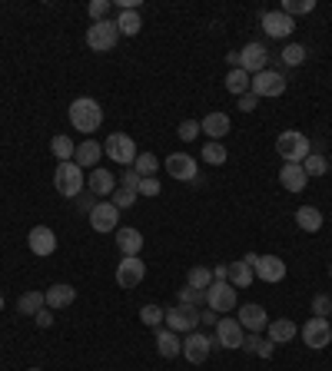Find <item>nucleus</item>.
Returning a JSON list of instances; mask_svg holds the SVG:
<instances>
[{
    "instance_id": "09e8293b",
    "label": "nucleus",
    "mask_w": 332,
    "mask_h": 371,
    "mask_svg": "<svg viewBox=\"0 0 332 371\" xmlns=\"http://www.w3.org/2000/svg\"><path fill=\"white\" fill-rule=\"evenodd\" d=\"M73 202H77L80 212H93V209H97V196H93L90 189H87V193H80V196L73 199Z\"/></svg>"
},
{
    "instance_id": "8fccbe9b",
    "label": "nucleus",
    "mask_w": 332,
    "mask_h": 371,
    "mask_svg": "<svg viewBox=\"0 0 332 371\" xmlns=\"http://www.w3.org/2000/svg\"><path fill=\"white\" fill-rule=\"evenodd\" d=\"M33 322H37L40 328H50L54 325V312H50V308H40V312L33 315Z\"/></svg>"
},
{
    "instance_id": "c03bdc74",
    "label": "nucleus",
    "mask_w": 332,
    "mask_h": 371,
    "mask_svg": "<svg viewBox=\"0 0 332 371\" xmlns=\"http://www.w3.org/2000/svg\"><path fill=\"white\" fill-rule=\"evenodd\" d=\"M117 209H130L133 202H136V193H130V189H113V199H110Z\"/></svg>"
},
{
    "instance_id": "72a5a7b5",
    "label": "nucleus",
    "mask_w": 332,
    "mask_h": 371,
    "mask_svg": "<svg viewBox=\"0 0 332 371\" xmlns=\"http://www.w3.org/2000/svg\"><path fill=\"white\" fill-rule=\"evenodd\" d=\"M50 150H54V156L60 163H66V159H73V150H77V146H73L70 136H54V140H50Z\"/></svg>"
},
{
    "instance_id": "4468645a",
    "label": "nucleus",
    "mask_w": 332,
    "mask_h": 371,
    "mask_svg": "<svg viewBox=\"0 0 332 371\" xmlns=\"http://www.w3.org/2000/svg\"><path fill=\"white\" fill-rule=\"evenodd\" d=\"M246 341V332L236 318H220L216 322V345L220 348H243Z\"/></svg>"
},
{
    "instance_id": "393cba45",
    "label": "nucleus",
    "mask_w": 332,
    "mask_h": 371,
    "mask_svg": "<svg viewBox=\"0 0 332 371\" xmlns=\"http://www.w3.org/2000/svg\"><path fill=\"white\" fill-rule=\"evenodd\" d=\"M117 249H120L123 255H140V249H143V236H140V229H130V226L117 229Z\"/></svg>"
},
{
    "instance_id": "6e6d98bb",
    "label": "nucleus",
    "mask_w": 332,
    "mask_h": 371,
    "mask_svg": "<svg viewBox=\"0 0 332 371\" xmlns=\"http://www.w3.org/2000/svg\"><path fill=\"white\" fill-rule=\"evenodd\" d=\"M199 322H206V325H216V322H220V315H216L213 308H206V312L199 315Z\"/></svg>"
},
{
    "instance_id": "bb28decb",
    "label": "nucleus",
    "mask_w": 332,
    "mask_h": 371,
    "mask_svg": "<svg viewBox=\"0 0 332 371\" xmlns=\"http://www.w3.org/2000/svg\"><path fill=\"white\" fill-rule=\"evenodd\" d=\"M156 351H160L163 358H177V355H183V341L177 339V332L156 328Z\"/></svg>"
},
{
    "instance_id": "9d476101",
    "label": "nucleus",
    "mask_w": 332,
    "mask_h": 371,
    "mask_svg": "<svg viewBox=\"0 0 332 371\" xmlns=\"http://www.w3.org/2000/svg\"><path fill=\"white\" fill-rule=\"evenodd\" d=\"M199 325V312L193 305H173V308H166V328L170 332H196Z\"/></svg>"
},
{
    "instance_id": "3c124183",
    "label": "nucleus",
    "mask_w": 332,
    "mask_h": 371,
    "mask_svg": "<svg viewBox=\"0 0 332 371\" xmlns=\"http://www.w3.org/2000/svg\"><path fill=\"white\" fill-rule=\"evenodd\" d=\"M256 103H259V97H253V93H243V97H239V109H243V113H253Z\"/></svg>"
},
{
    "instance_id": "f704fd0d",
    "label": "nucleus",
    "mask_w": 332,
    "mask_h": 371,
    "mask_svg": "<svg viewBox=\"0 0 332 371\" xmlns=\"http://www.w3.org/2000/svg\"><path fill=\"white\" fill-rule=\"evenodd\" d=\"M133 169L143 176V179H146V176H156V169H160V159H156L153 153H140V156H136V163H133Z\"/></svg>"
},
{
    "instance_id": "412c9836",
    "label": "nucleus",
    "mask_w": 332,
    "mask_h": 371,
    "mask_svg": "<svg viewBox=\"0 0 332 371\" xmlns=\"http://www.w3.org/2000/svg\"><path fill=\"white\" fill-rule=\"evenodd\" d=\"M279 183L286 186L289 193H302V189H306V183H309V176H306L302 163H286L283 169H279Z\"/></svg>"
},
{
    "instance_id": "4c0bfd02",
    "label": "nucleus",
    "mask_w": 332,
    "mask_h": 371,
    "mask_svg": "<svg viewBox=\"0 0 332 371\" xmlns=\"http://www.w3.org/2000/svg\"><path fill=\"white\" fill-rule=\"evenodd\" d=\"M140 322L150 328H160V322H166V312L160 305H143L140 308Z\"/></svg>"
},
{
    "instance_id": "de8ad7c7",
    "label": "nucleus",
    "mask_w": 332,
    "mask_h": 371,
    "mask_svg": "<svg viewBox=\"0 0 332 371\" xmlns=\"http://www.w3.org/2000/svg\"><path fill=\"white\" fill-rule=\"evenodd\" d=\"M110 7H113L110 0H93V4L87 7V13L93 17V23H100L103 17H107V13H110Z\"/></svg>"
},
{
    "instance_id": "e433bc0d",
    "label": "nucleus",
    "mask_w": 332,
    "mask_h": 371,
    "mask_svg": "<svg viewBox=\"0 0 332 371\" xmlns=\"http://www.w3.org/2000/svg\"><path fill=\"white\" fill-rule=\"evenodd\" d=\"M302 169H306V176H326V169H329V163H326V156L319 153H309L306 159H302Z\"/></svg>"
},
{
    "instance_id": "13d9d810",
    "label": "nucleus",
    "mask_w": 332,
    "mask_h": 371,
    "mask_svg": "<svg viewBox=\"0 0 332 371\" xmlns=\"http://www.w3.org/2000/svg\"><path fill=\"white\" fill-rule=\"evenodd\" d=\"M226 60H230V66H239V50H236V54H226Z\"/></svg>"
},
{
    "instance_id": "2eb2a0df",
    "label": "nucleus",
    "mask_w": 332,
    "mask_h": 371,
    "mask_svg": "<svg viewBox=\"0 0 332 371\" xmlns=\"http://www.w3.org/2000/svg\"><path fill=\"white\" fill-rule=\"evenodd\" d=\"M90 226H93V232H117L120 229V209L113 202H97V209L90 212Z\"/></svg>"
},
{
    "instance_id": "0eeeda50",
    "label": "nucleus",
    "mask_w": 332,
    "mask_h": 371,
    "mask_svg": "<svg viewBox=\"0 0 332 371\" xmlns=\"http://www.w3.org/2000/svg\"><path fill=\"white\" fill-rule=\"evenodd\" d=\"M239 70H246L249 77H256V73H263V70H269V50H266V44H246L243 50H239Z\"/></svg>"
},
{
    "instance_id": "aec40b11",
    "label": "nucleus",
    "mask_w": 332,
    "mask_h": 371,
    "mask_svg": "<svg viewBox=\"0 0 332 371\" xmlns=\"http://www.w3.org/2000/svg\"><path fill=\"white\" fill-rule=\"evenodd\" d=\"M44 298H47V308L54 312V308H66V305H73V298H77V288L73 285H66V282H57V285H50L44 292Z\"/></svg>"
},
{
    "instance_id": "dca6fc26",
    "label": "nucleus",
    "mask_w": 332,
    "mask_h": 371,
    "mask_svg": "<svg viewBox=\"0 0 332 371\" xmlns=\"http://www.w3.org/2000/svg\"><path fill=\"white\" fill-rule=\"evenodd\" d=\"M296 30V20L283 11H266L263 13V33L266 37H273V40H283L289 33Z\"/></svg>"
},
{
    "instance_id": "cd10ccee",
    "label": "nucleus",
    "mask_w": 332,
    "mask_h": 371,
    "mask_svg": "<svg viewBox=\"0 0 332 371\" xmlns=\"http://www.w3.org/2000/svg\"><path fill=\"white\" fill-rule=\"evenodd\" d=\"M296 226L302 232H319L322 229V212L316 206H299L296 209Z\"/></svg>"
},
{
    "instance_id": "bf43d9fd",
    "label": "nucleus",
    "mask_w": 332,
    "mask_h": 371,
    "mask_svg": "<svg viewBox=\"0 0 332 371\" xmlns=\"http://www.w3.org/2000/svg\"><path fill=\"white\" fill-rule=\"evenodd\" d=\"M0 312H4V295H0Z\"/></svg>"
},
{
    "instance_id": "a211bd4d",
    "label": "nucleus",
    "mask_w": 332,
    "mask_h": 371,
    "mask_svg": "<svg viewBox=\"0 0 332 371\" xmlns=\"http://www.w3.org/2000/svg\"><path fill=\"white\" fill-rule=\"evenodd\" d=\"M239 325H243V332H266V325H269V315H266L263 305H256V302H249V305L239 308V318H236Z\"/></svg>"
},
{
    "instance_id": "20e7f679",
    "label": "nucleus",
    "mask_w": 332,
    "mask_h": 371,
    "mask_svg": "<svg viewBox=\"0 0 332 371\" xmlns=\"http://www.w3.org/2000/svg\"><path fill=\"white\" fill-rule=\"evenodd\" d=\"M103 153L110 156L113 163H120L123 169H126V166L136 163V142H133V136H126V133H110V140L103 142Z\"/></svg>"
},
{
    "instance_id": "6ab92c4d",
    "label": "nucleus",
    "mask_w": 332,
    "mask_h": 371,
    "mask_svg": "<svg viewBox=\"0 0 332 371\" xmlns=\"http://www.w3.org/2000/svg\"><path fill=\"white\" fill-rule=\"evenodd\" d=\"M263 282H283L286 279V262L279 259V255H259V262H256V269H253Z\"/></svg>"
},
{
    "instance_id": "79ce46f5",
    "label": "nucleus",
    "mask_w": 332,
    "mask_h": 371,
    "mask_svg": "<svg viewBox=\"0 0 332 371\" xmlns=\"http://www.w3.org/2000/svg\"><path fill=\"white\" fill-rule=\"evenodd\" d=\"M199 133H203V130H199V123H196V120H183V123H179V130H177V136H179L183 142H193V140L199 136Z\"/></svg>"
},
{
    "instance_id": "39448f33",
    "label": "nucleus",
    "mask_w": 332,
    "mask_h": 371,
    "mask_svg": "<svg viewBox=\"0 0 332 371\" xmlns=\"http://www.w3.org/2000/svg\"><path fill=\"white\" fill-rule=\"evenodd\" d=\"M120 40V30H117V23L113 20H100L93 27H87V47L90 50H97V54H107L113 50Z\"/></svg>"
},
{
    "instance_id": "a878e982",
    "label": "nucleus",
    "mask_w": 332,
    "mask_h": 371,
    "mask_svg": "<svg viewBox=\"0 0 332 371\" xmlns=\"http://www.w3.org/2000/svg\"><path fill=\"white\" fill-rule=\"evenodd\" d=\"M199 130L206 133V136H210L213 142H220L223 136L230 133V116H226V113H210L206 120L199 123Z\"/></svg>"
},
{
    "instance_id": "6e6552de",
    "label": "nucleus",
    "mask_w": 332,
    "mask_h": 371,
    "mask_svg": "<svg viewBox=\"0 0 332 371\" xmlns=\"http://www.w3.org/2000/svg\"><path fill=\"white\" fill-rule=\"evenodd\" d=\"M216 341L210 339V335H203V332H189L186 339H183V358L189 361V365H203V361L210 358V351Z\"/></svg>"
},
{
    "instance_id": "4d7b16f0",
    "label": "nucleus",
    "mask_w": 332,
    "mask_h": 371,
    "mask_svg": "<svg viewBox=\"0 0 332 371\" xmlns=\"http://www.w3.org/2000/svg\"><path fill=\"white\" fill-rule=\"evenodd\" d=\"M246 265H249V269H256V262H259V255H256V252H246V259H243Z\"/></svg>"
},
{
    "instance_id": "c85d7f7f",
    "label": "nucleus",
    "mask_w": 332,
    "mask_h": 371,
    "mask_svg": "<svg viewBox=\"0 0 332 371\" xmlns=\"http://www.w3.org/2000/svg\"><path fill=\"white\" fill-rule=\"evenodd\" d=\"M249 83H253V77H249L246 70H239V66H232L230 73H226V90H230L232 97H243V93H249Z\"/></svg>"
},
{
    "instance_id": "052dcab7",
    "label": "nucleus",
    "mask_w": 332,
    "mask_h": 371,
    "mask_svg": "<svg viewBox=\"0 0 332 371\" xmlns=\"http://www.w3.org/2000/svg\"><path fill=\"white\" fill-rule=\"evenodd\" d=\"M329 279H332V265H329Z\"/></svg>"
},
{
    "instance_id": "f03ea898",
    "label": "nucleus",
    "mask_w": 332,
    "mask_h": 371,
    "mask_svg": "<svg viewBox=\"0 0 332 371\" xmlns=\"http://www.w3.org/2000/svg\"><path fill=\"white\" fill-rule=\"evenodd\" d=\"M276 153H279V159H286V163H302V159L312 153V142L306 133L286 130L276 136Z\"/></svg>"
},
{
    "instance_id": "c756f323",
    "label": "nucleus",
    "mask_w": 332,
    "mask_h": 371,
    "mask_svg": "<svg viewBox=\"0 0 332 371\" xmlns=\"http://www.w3.org/2000/svg\"><path fill=\"white\" fill-rule=\"evenodd\" d=\"M253 269H249V265L243 262V259H239V262H230V279H226V282L232 285V288H249V282H253Z\"/></svg>"
},
{
    "instance_id": "ea45409f",
    "label": "nucleus",
    "mask_w": 332,
    "mask_h": 371,
    "mask_svg": "<svg viewBox=\"0 0 332 371\" xmlns=\"http://www.w3.org/2000/svg\"><path fill=\"white\" fill-rule=\"evenodd\" d=\"M199 302H206V292H199V288H193V285H183V288H179V305L196 308Z\"/></svg>"
},
{
    "instance_id": "ddd939ff",
    "label": "nucleus",
    "mask_w": 332,
    "mask_h": 371,
    "mask_svg": "<svg viewBox=\"0 0 332 371\" xmlns=\"http://www.w3.org/2000/svg\"><path fill=\"white\" fill-rule=\"evenodd\" d=\"M166 173L179 179V183H193V179H199V166L189 153H173L166 156Z\"/></svg>"
},
{
    "instance_id": "864d4df0",
    "label": "nucleus",
    "mask_w": 332,
    "mask_h": 371,
    "mask_svg": "<svg viewBox=\"0 0 332 371\" xmlns=\"http://www.w3.org/2000/svg\"><path fill=\"white\" fill-rule=\"evenodd\" d=\"M230 279V265H216L213 269V282H226Z\"/></svg>"
},
{
    "instance_id": "7c9ffc66",
    "label": "nucleus",
    "mask_w": 332,
    "mask_h": 371,
    "mask_svg": "<svg viewBox=\"0 0 332 371\" xmlns=\"http://www.w3.org/2000/svg\"><path fill=\"white\" fill-rule=\"evenodd\" d=\"M140 27H143L140 11H120V17H117V30H120V37H136Z\"/></svg>"
},
{
    "instance_id": "49530a36",
    "label": "nucleus",
    "mask_w": 332,
    "mask_h": 371,
    "mask_svg": "<svg viewBox=\"0 0 332 371\" xmlns=\"http://www.w3.org/2000/svg\"><path fill=\"white\" fill-rule=\"evenodd\" d=\"M160 189H163V186H160V179H156V176H146V179H140V189H136V193H140V196H160Z\"/></svg>"
},
{
    "instance_id": "f8f14e48",
    "label": "nucleus",
    "mask_w": 332,
    "mask_h": 371,
    "mask_svg": "<svg viewBox=\"0 0 332 371\" xmlns=\"http://www.w3.org/2000/svg\"><path fill=\"white\" fill-rule=\"evenodd\" d=\"M302 341L309 345V348H326V345H332V325L329 318H309L306 325H302Z\"/></svg>"
},
{
    "instance_id": "9b49d317",
    "label": "nucleus",
    "mask_w": 332,
    "mask_h": 371,
    "mask_svg": "<svg viewBox=\"0 0 332 371\" xmlns=\"http://www.w3.org/2000/svg\"><path fill=\"white\" fill-rule=\"evenodd\" d=\"M206 305H210L216 315L232 312V308H236V288H232L230 282H213L210 288H206Z\"/></svg>"
},
{
    "instance_id": "423d86ee",
    "label": "nucleus",
    "mask_w": 332,
    "mask_h": 371,
    "mask_svg": "<svg viewBox=\"0 0 332 371\" xmlns=\"http://www.w3.org/2000/svg\"><path fill=\"white\" fill-rule=\"evenodd\" d=\"M249 93H253V97H283V93H286V77H283L279 70H263V73L253 77Z\"/></svg>"
},
{
    "instance_id": "f257e3e1",
    "label": "nucleus",
    "mask_w": 332,
    "mask_h": 371,
    "mask_svg": "<svg viewBox=\"0 0 332 371\" xmlns=\"http://www.w3.org/2000/svg\"><path fill=\"white\" fill-rule=\"evenodd\" d=\"M103 123V109L93 97H77L70 103V126L77 133H97Z\"/></svg>"
},
{
    "instance_id": "603ef678",
    "label": "nucleus",
    "mask_w": 332,
    "mask_h": 371,
    "mask_svg": "<svg viewBox=\"0 0 332 371\" xmlns=\"http://www.w3.org/2000/svg\"><path fill=\"white\" fill-rule=\"evenodd\" d=\"M259 345H263V339L256 335V332H246V341H243V348L246 351H259Z\"/></svg>"
},
{
    "instance_id": "473e14b6",
    "label": "nucleus",
    "mask_w": 332,
    "mask_h": 371,
    "mask_svg": "<svg viewBox=\"0 0 332 371\" xmlns=\"http://www.w3.org/2000/svg\"><path fill=\"white\" fill-rule=\"evenodd\" d=\"M186 285H193V288H199V292H206V288L213 285V269H203V265H196V269H189Z\"/></svg>"
},
{
    "instance_id": "1a4fd4ad",
    "label": "nucleus",
    "mask_w": 332,
    "mask_h": 371,
    "mask_svg": "<svg viewBox=\"0 0 332 371\" xmlns=\"http://www.w3.org/2000/svg\"><path fill=\"white\" fill-rule=\"evenodd\" d=\"M146 279V265L140 262V255H123V262L117 265V285L120 288H136Z\"/></svg>"
},
{
    "instance_id": "680f3d73",
    "label": "nucleus",
    "mask_w": 332,
    "mask_h": 371,
    "mask_svg": "<svg viewBox=\"0 0 332 371\" xmlns=\"http://www.w3.org/2000/svg\"><path fill=\"white\" fill-rule=\"evenodd\" d=\"M30 371H40V368H30Z\"/></svg>"
},
{
    "instance_id": "7ed1b4c3",
    "label": "nucleus",
    "mask_w": 332,
    "mask_h": 371,
    "mask_svg": "<svg viewBox=\"0 0 332 371\" xmlns=\"http://www.w3.org/2000/svg\"><path fill=\"white\" fill-rule=\"evenodd\" d=\"M54 186H57V193H60V196L77 199L80 193H83V186H87V179H83V169H80L73 159H66V163L57 166Z\"/></svg>"
},
{
    "instance_id": "4be33fe9",
    "label": "nucleus",
    "mask_w": 332,
    "mask_h": 371,
    "mask_svg": "<svg viewBox=\"0 0 332 371\" xmlns=\"http://www.w3.org/2000/svg\"><path fill=\"white\" fill-rule=\"evenodd\" d=\"M266 332H269V341H273V345H286V341H292L299 335V328L292 318H273V322L266 325Z\"/></svg>"
},
{
    "instance_id": "5fc2aeb1",
    "label": "nucleus",
    "mask_w": 332,
    "mask_h": 371,
    "mask_svg": "<svg viewBox=\"0 0 332 371\" xmlns=\"http://www.w3.org/2000/svg\"><path fill=\"white\" fill-rule=\"evenodd\" d=\"M273 348H276L273 341H263V345H259V351H256V355H259V358H273Z\"/></svg>"
},
{
    "instance_id": "5701e85b",
    "label": "nucleus",
    "mask_w": 332,
    "mask_h": 371,
    "mask_svg": "<svg viewBox=\"0 0 332 371\" xmlns=\"http://www.w3.org/2000/svg\"><path fill=\"white\" fill-rule=\"evenodd\" d=\"M87 186H90V193L93 196H113V189H117V179H113V173L110 169H103V166H97L93 173H90V179H87Z\"/></svg>"
},
{
    "instance_id": "a19ab883",
    "label": "nucleus",
    "mask_w": 332,
    "mask_h": 371,
    "mask_svg": "<svg viewBox=\"0 0 332 371\" xmlns=\"http://www.w3.org/2000/svg\"><path fill=\"white\" fill-rule=\"evenodd\" d=\"M302 60H306V47H302V44H289L286 50H283V63L299 66Z\"/></svg>"
},
{
    "instance_id": "b1692460",
    "label": "nucleus",
    "mask_w": 332,
    "mask_h": 371,
    "mask_svg": "<svg viewBox=\"0 0 332 371\" xmlns=\"http://www.w3.org/2000/svg\"><path fill=\"white\" fill-rule=\"evenodd\" d=\"M100 156H103V146H100L97 140H83L73 150V163L83 169V166H90V169H97V163H100Z\"/></svg>"
},
{
    "instance_id": "2f4dec72",
    "label": "nucleus",
    "mask_w": 332,
    "mask_h": 371,
    "mask_svg": "<svg viewBox=\"0 0 332 371\" xmlns=\"http://www.w3.org/2000/svg\"><path fill=\"white\" fill-rule=\"evenodd\" d=\"M17 308H20L23 315H37L40 308H47L44 292H23L20 298H17Z\"/></svg>"
},
{
    "instance_id": "a18cd8bd",
    "label": "nucleus",
    "mask_w": 332,
    "mask_h": 371,
    "mask_svg": "<svg viewBox=\"0 0 332 371\" xmlns=\"http://www.w3.org/2000/svg\"><path fill=\"white\" fill-rule=\"evenodd\" d=\"M312 312H316L312 318H329V312H332V298H329V295H316V298H312Z\"/></svg>"
},
{
    "instance_id": "c9c22d12",
    "label": "nucleus",
    "mask_w": 332,
    "mask_h": 371,
    "mask_svg": "<svg viewBox=\"0 0 332 371\" xmlns=\"http://www.w3.org/2000/svg\"><path fill=\"white\" fill-rule=\"evenodd\" d=\"M203 159H206L210 166H223V163H226V146L210 140L206 146H203Z\"/></svg>"
},
{
    "instance_id": "f3484780",
    "label": "nucleus",
    "mask_w": 332,
    "mask_h": 371,
    "mask_svg": "<svg viewBox=\"0 0 332 371\" xmlns=\"http://www.w3.org/2000/svg\"><path fill=\"white\" fill-rule=\"evenodd\" d=\"M27 245H30V252L33 255H54V249H57V236H54V229L50 226H33L30 229V236H27Z\"/></svg>"
},
{
    "instance_id": "58836bf2",
    "label": "nucleus",
    "mask_w": 332,
    "mask_h": 371,
    "mask_svg": "<svg viewBox=\"0 0 332 371\" xmlns=\"http://www.w3.org/2000/svg\"><path fill=\"white\" fill-rule=\"evenodd\" d=\"M316 11V0H286L283 4V13H289V17H302V13H312Z\"/></svg>"
},
{
    "instance_id": "37998d69",
    "label": "nucleus",
    "mask_w": 332,
    "mask_h": 371,
    "mask_svg": "<svg viewBox=\"0 0 332 371\" xmlns=\"http://www.w3.org/2000/svg\"><path fill=\"white\" fill-rule=\"evenodd\" d=\"M140 179H143V176L136 173L133 166H126V169H123V176H120V189H130V193H136V189H140Z\"/></svg>"
}]
</instances>
